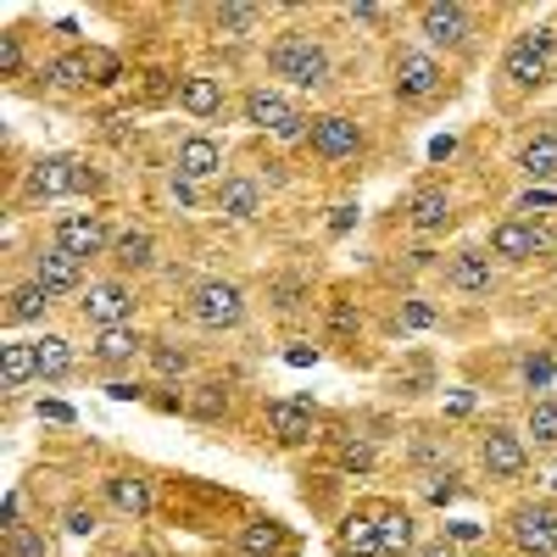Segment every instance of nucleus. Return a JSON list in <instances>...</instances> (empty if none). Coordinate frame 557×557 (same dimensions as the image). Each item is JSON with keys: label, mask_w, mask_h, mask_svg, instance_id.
<instances>
[{"label": "nucleus", "mask_w": 557, "mask_h": 557, "mask_svg": "<svg viewBox=\"0 0 557 557\" xmlns=\"http://www.w3.org/2000/svg\"><path fill=\"white\" fill-rule=\"evenodd\" d=\"M273 78H290L296 89H323L330 84V51L312 39V34H278L273 51H268Z\"/></svg>", "instance_id": "nucleus-1"}, {"label": "nucleus", "mask_w": 557, "mask_h": 557, "mask_svg": "<svg viewBox=\"0 0 557 557\" xmlns=\"http://www.w3.org/2000/svg\"><path fill=\"white\" fill-rule=\"evenodd\" d=\"M502 73L513 78L519 89H535L557 73V28H524L513 45H507V57H502Z\"/></svg>", "instance_id": "nucleus-2"}, {"label": "nucleus", "mask_w": 557, "mask_h": 557, "mask_svg": "<svg viewBox=\"0 0 557 557\" xmlns=\"http://www.w3.org/2000/svg\"><path fill=\"white\" fill-rule=\"evenodd\" d=\"M190 318L201 330H240L246 323V290L235 278H201L190 290Z\"/></svg>", "instance_id": "nucleus-3"}, {"label": "nucleus", "mask_w": 557, "mask_h": 557, "mask_svg": "<svg viewBox=\"0 0 557 557\" xmlns=\"http://www.w3.org/2000/svg\"><path fill=\"white\" fill-rule=\"evenodd\" d=\"M240 112H246L251 128H268L273 139H307V134H312V117L296 112L290 96H278V89H246Z\"/></svg>", "instance_id": "nucleus-4"}, {"label": "nucleus", "mask_w": 557, "mask_h": 557, "mask_svg": "<svg viewBox=\"0 0 557 557\" xmlns=\"http://www.w3.org/2000/svg\"><path fill=\"white\" fill-rule=\"evenodd\" d=\"M507 535L524 557H557V507L552 502H519L507 513Z\"/></svg>", "instance_id": "nucleus-5"}, {"label": "nucleus", "mask_w": 557, "mask_h": 557, "mask_svg": "<svg viewBox=\"0 0 557 557\" xmlns=\"http://www.w3.org/2000/svg\"><path fill=\"white\" fill-rule=\"evenodd\" d=\"M546 251H557V235H552V228H541V223L502 218L491 228V257H502V262H530V257H546Z\"/></svg>", "instance_id": "nucleus-6"}, {"label": "nucleus", "mask_w": 557, "mask_h": 557, "mask_svg": "<svg viewBox=\"0 0 557 557\" xmlns=\"http://www.w3.org/2000/svg\"><path fill=\"white\" fill-rule=\"evenodd\" d=\"M78 312H84V323L89 330H123V323L134 318V290L123 285V278H96V285L84 290V301H78Z\"/></svg>", "instance_id": "nucleus-7"}, {"label": "nucleus", "mask_w": 557, "mask_h": 557, "mask_svg": "<svg viewBox=\"0 0 557 557\" xmlns=\"http://www.w3.org/2000/svg\"><path fill=\"white\" fill-rule=\"evenodd\" d=\"M469 28H474V17H469V7H457V0H424V7H418V34L430 45L457 51V45L469 39Z\"/></svg>", "instance_id": "nucleus-8"}, {"label": "nucleus", "mask_w": 557, "mask_h": 557, "mask_svg": "<svg viewBox=\"0 0 557 557\" xmlns=\"http://www.w3.org/2000/svg\"><path fill=\"white\" fill-rule=\"evenodd\" d=\"M57 246H62L67 257L89 262V257L112 251V235H107V223H101L96 212H67V218H57Z\"/></svg>", "instance_id": "nucleus-9"}, {"label": "nucleus", "mask_w": 557, "mask_h": 557, "mask_svg": "<svg viewBox=\"0 0 557 557\" xmlns=\"http://www.w3.org/2000/svg\"><path fill=\"white\" fill-rule=\"evenodd\" d=\"M441 78H446V67H441L430 51H401V57H396V96H401V101H430V96H441Z\"/></svg>", "instance_id": "nucleus-10"}, {"label": "nucleus", "mask_w": 557, "mask_h": 557, "mask_svg": "<svg viewBox=\"0 0 557 557\" xmlns=\"http://www.w3.org/2000/svg\"><path fill=\"white\" fill-rule=\"evenodd\" d=\"M312 151L323 157V162H346V157H357L362 151V128L351 123V117H341V112H323V117H312Z\"/></svg>", "instance_id": "nucleus-11"}, {"label": "nucleus", "mask_w": 557, "mask_h": 557, "mask_svg": "<svg viewBox=\"0 0 557 557\" xmlns=\"http://www.w3.org/2000/svg\"><path fill=\"white\" fill-rule=\"evenodd\" d=\"M312 418H318L312 396H278V401H268V430H273V441H285V446L312 441Z\"/></svg>", "instance_id": "nucleus-12"}, {"label": "nucleus", "mask_w": 557, "mask_h": 557, "mask_svg": "<svg viewBox=\"0 0 557 557\" xmlns=\"http://www.w3.org/2000/svg\"><path fill=\"white\" fill-rule=\"evenodd\" d=\"M480 462H485L491 480H519V474L530 469V451H524V441H519L513 430H491V435L480 441Z\"/></svg>", "instance_id": "nucleus-13"}, {"label": "nucleus", "mask_w": 557, "mask_h": 557, "mask_svg": "<svg viewBox=\"0 0 557 557\" xmlns=\"http://www.w3.org/2000/svg\"><path fill=\"white\" fill-rule=\"evenodd\" d=\"M34 285H45L51 296H73V290H84V262L67 257L62 246L39 251V257H34Z\"/></svg>", "instance_id": "nucleus-14"}, {"label": "nucleus", "mask_w": 557, "mask_h": 557, "mask_svg": "<svg viewBox=\"0 0 557 557\" xmlns=\"http://www.w3.org/2000/svg\"><path fill=\"white\" fill-rule=\"evenodd\" d=\"M173 173H178V178H190V184H201V178L223 173V146H218L212 134H190V139H178Z\"/></svg>", "instance_id": "nucleus-15"}, {"label": "nucleus", "mask_w": 557, "mask_h": 557, "mask_svg": "<svg viewBox=\"0 0 557 557\" xmlns=\"http://www.w3.org/2000/svg\"><path fill=\"white\" fill-rule=\"evenodd\" d=\"M446 285L451 290H462V296H491V285H496V268H491V251H457L451 262H446Z\"/></svg>", "instance_id": "nucleus-16"}, {"label": "nucleus", "mask_w": 557, "mask_h": 557, "mask_svg": "<svg viewBox=\"0 0 557 557\" xmlns=\"http://www.w3.org/2000/svg\"><path fill=\"white\" fill-rule=\"evenodd\" d=\"M67 190H78V162H67V157H39V162L28 168V196H34V201H57V196H67Z\"/></svg>", "instance_id": "nucleus-17"}, {"label": "nucleus", "mask_w": 557, "mask_h": 557, "mask_svg": "<svg viewBox=\"0 0 557 557\" xmlns=\"http://www.w3.org/2000/svg\"><path fill=\"white\" fill-rule=\"evenodd\" d=\"M51 89H84L89 78H96V57L89 51H62V57H51L45 62V73H39ZM101 84V78H96Z\"/></svg>", "instance_id": "nucleus-18"}, {"label": "nucleus", "mask_w": 557, "mask_h": 557, "mask_svg": "<svg viewBox=\"0 0 557 557\" xmlns=\"http://www.w3.org/2000/svg\"><path fill=\"white\" fill-rule=\"evenodd\" d=\"M178 107L190 112V117H218V112H223V84L207 78V73L178 78Z\"/></svg>", "instance_id": "nucleus-19"}, {"label": "nucleus", "mask_w": 557, "mask_h": 557, "mask_svg": "<svg viewBox=\"0 0 557 557\" xmlns=\"http://www.w3.org/2000/svg\"><path fill=\"white\" fill-rule=\"evenodd\" d=\"M218 212H223V218H235V223H251V218L262 212L257 178H223V184H218Z\"/></svg>", "instance_id": "nucleus-20"}, {"label": "nucleus", "mask_w": 557, "mask_h": 557, "mask_svg": "<svg viewBox=\"0 0 557 557\" xmlns=\"http://www.w3.org/2000/svg\"><path fill=\"white\" fill-rule=\"evenodd\" d=\"M28 380H39V351H34V341H7V346H0V385L23 391Z\"/></svg>", "instance_id": "nucleus-21"}, {"label": "nucleus", "mask_w": 557, "mask_h": 557, "mask_svg": "<svg viewBox=\"0 0 557 557\" xmlns=\"http://www.w3.org/2000/svg\"><path fill=\"white\" fill-rule=\"evenodd\" d=\"M519 173L535 178V184L557 173V128H541V134L524 139V146H519Z\"/></svg>", "instance_id": "nucleus-22"}, {"label": "nucleus", "mask_w": 557, "mask_h": 557, "mask_svg": "<svg viewBox=\"0 0 557 557\" xmlns=\"http://www.w3.org/2000/svg\"><path fill=\"white\" fill-rule=\"evenodd\" d=\"M107 502L117 507V513H128V519H146L157 496H151V485L139 480V474H112L107 480Z\"/></svg>", "instance_id": "nucleus-23"}, {"label": "nucleus", "mask_w": 557, "mask_h": 557, "mask_svg": "<svg viewBox=\"0 0 557 557\" xmlns=\"http://www.w3.org/2000/svg\"><path fill=\"white\" fill-rule=\"evenodd\" d=\"M134 351H146V341H139V330H134V323H123V330H101V335H96V346H89V357H96V362H107V368H117V362H134Z\"/></svg>", "instance_id": "nucleus-24"}, {"label": "nucleus", "mask_w": 557, "mask_h": 557, "mask_svg": "<svg viewBox=\"0 0 557 557\" xmlns=\"http://www.w3.org/2000/svg\"><path fill=\"white\" fill-rule=\"evenodd\" d=\"M407 218H412V228L435 235V228L451 223V196H446V190H418V196L407 201Z\"/></svg>", "instance_id": "nucleus-25"}, {"label": "nucleus", "mask_w": 557, "mask_h": 557, "mask_svg": "<svg viewBox=\"0 0 557 557\" xmlns=\"http://www.w3.org/2000/svg\"><path fill=\"white\" fill-rule=\"evenodd\" d=\"M34 351H39V380L45 385H57V380H67L73 374V341H62V335H45V341H34Z\"/></svg>", "instance_id": "nucleus-26"}, {"label": "nucleus", "mask_w": 557, "mask_h": 557, "mask_svg": "<svg viewBox=\"0 0 557 557\" xmlns=\"http://www.w3.org/2000/svg\"><path fill=\"white\" fill-rule=\"evenodd\" d=\"M278 552H285V530L273 519H251L240 530V557H278Z\"/></svg>", "instance_id": "nucleus-27"}, {"label": "nucleus", "mask_w": 557, "mask_h": 557, "mask_svg": "<svg viewBox=\"0 0 557 557\" xmlns=\"http://www.w3.org/2000/svg\"><path fill=\"white\" fill-rule=\"evenodd\" d=\"M45 307H51V290L28 278V285H17L7 296V323H34V318H45Z\"/></svg>", "instance_id": "nucleus-28"}, {"label": "nucleus", "mask_w": 557, "mask_h": 557, "mask_svg": "<svg viewBox=\"0 0 557 557\" xmlns=\"http://www.w3.org/2000/svg\"><path fill=\"white\" fill-rule=\"evenodd\" d=\"M151 251H157V246H151L146 228H128V235H117V240H112V262H117V268H134V273L157 262Z\"/></svg>", "instance_id": "nucleus-29"}, {"label": "nucleus", "mask_w": 557, "mask_h": 557, "mask_svg": "<svg viewBox=\"0 0 557 557\" xmlns=\"http://www.w3.org/2000/svg\"><path fill=\"white\" fill-rule=\"evenodd\" d=\"M380 546H385V557H407V552H418V530H412V519H407V513H385V519H380Z\"/></svg>", "instance_id": "nucleus-30"}, {"label": "nucleus", "mask_w": 557, "mask_h": 557, "mask_svg": "<svg viewBox=\"0 0 557 557\" xmlns=\"http://www.w3.org/2000/svg\"><path fill=\"white\" fill-rule=\"evenodd\" d=\"M341 541H346L351 557H385V546H380V524H374V519H346Z\"/></svg>", "instance_id": "nucleus-31"}, {"label": "nucleus", "mask_w": 557, "mask_h": 557, "mask_svg": "<svg viewBox=\"0 0 557 557\" xmlns=\"http://www.w3.org/2000/svg\"><path fill=\"white\" fill-rule=\"evenodd\" d=\"M212 23H218V34H228V39H246V34L262 28V7H218Z\"/></svg>", "instance_id": "nucleus-32"}, {"label": "nucleus", "mask_w": 557, "mask_h": 557, "mask_svg": "<svg viewBox=\"0 0 557 557\" xmlns=\"http://www.w3.org/2000/svg\"><path fill=\"white\" fill-rule=\"evenodd\" d=\"M524 430L535 435V446H557V401H530Z\"/></svg>", "instance_id": "nucleus-33"}, {"label": "nucleus", "mask_w": 557, "mask_h": 557, "mask_svg": "<svg viewBox=\"0 0 557 557\" xmlns=\"http://www.w3.org/2000/svg\"><path fill=\"white\" fill-rule=\"evenodd\" d=\"M151 362H157V374H162V380L190 374V351H178V346H151Z\"/></svg>", "instance_id": "nucleus-34"}, {"label": "nucleus", "mask_w": 557, "mask_h": 557, "mask_svg": "<svg viewBox=\"0 0 557 557\" xmlns=\"http://www.w3.org/2000/svg\"><path fill=\"white\" fill-rule=\"evenodd\" d=\"M552 374H557V362H552L546 351H530V357H524V385H530V391L552 385Z\"/></svg>", "instance_id": "nucleus-35"}, {"label": "nucleus", "mask_w": 557, "mask_h": 557, "mask_svg": "<svg viewBox=\"0 0 557 557\" xmlns=\"http://www.w3.org/2000/svg\"><path fill=\"white\" fill-rule=\"evenodd\" d=\"M341 469L368 474V469H374V446H368V441H346V446H341Z\"/></svg>", "instance_id": "nucleus-36"}, {"label": "nucleus", "mask_w": 557, "mask_h": 557, "mask_svg": "<svg viewBox=\"0 0 557 557\" xmlns=\"http://www.w3.org/2000/svg\"><path fill=\"white\" fill-rule=\"evenodd\" d=\"M0 73H23V45H17V34H0Z\"/></svg>", "instance_id": "nucleus-37"}, {"label": "nucleus", "mask_w": 557, "mask_h": 557, "mask_svg": "<svg viewBox=\"0 0 557 557\" xmlns=\"http://www.w3.org/2000/svg\"><path fill=\"white\" fill-rule=\"evenodd\" d=\"M12 557H51L34 530H12Z\"/></svg>", "instance_id": "nucleus-38"}, {"label": "nucleus", "mask_w": 557, "mask_h": 557, "mask_svg": "<svg viewBox=\"0 0 557 557\" xmlns=\"http://www.w3.org/2000/svg\"><path fill=\"white\" fill-rule=\"evenodd\" d=\"M228 407V396H223V385H201V396H196V412L201 418H218Z\"/></svg>", "instance_id": "nucleus-39"}, {"label": "nucleus", "mask_w": 557, "mask_h": 557, "mask_svg": "<svg viewBox=\"0 0 557 557\" xmlns=\"http://www.w3.org/2000/svg\"><path fill=\"white\" fill-rule=\"evenodd\" d=\"M401 323H407V330H430L435 307H430V301H407V307H401Z\"/></svg>", "instance_id": "nucleus-40"}, {"label": "nucleus", "mask_w": 557, "mask_h": 557, "mask_svg": "<svg viewBox=\"0 0 557 557\" xmlns=\"http://www.w3.org/2000/svg\"><path fill=\"white\" fill-rule=\"evenodd\" d=\"M67 530L73 535H89V530H96V513H89V507H67Z\"/></svg>", "instance_id": "nucleus-41"}, {"label": "nucleus", "mask_w": 557, "mask_h": 557, "mask_svg": "<svg viewBox=\"0 0 557 557\" xmlns=\"http://www.w3.org/2000/svg\"><path fill=\"white\" fill-rule=\"evenodd\" d=\"M357 23H385V7H374V0H357V7H346Z\"/></svg>", "instance_id": "nucleus-42"}, {"label": "nucleus", "mask_w": 557, "mask_h": 557, "mask_svg": "<svg viewBox=\"0 0 557 557\" xmlns=\"http://www.w3.org/2000/svg\"><path fill=\"white\" fill-rule=\"evenodd\" d=\"M296 307H301V285L285 278V285H278V312H296Z\"/></svg>", "instance_id": "nucleus-43"}, {"label": "nucleus", "mask_w": 557, "mask_h": 557, "mask_svg": "<svg viewBox=\"0 0 557 557\" xmlns=\"http://www.w3.org/2000/svg\"><path fill=\"white\" fill-rule=\"evenodd\" d=\"M412 557H462V552H457V541H446V535H441V541H430V546H418Z\"/></svg>", "instance_id": "nucleus-44"}, {"label": "nucleus", "mask_w": 557, "mask_h": 557, "mask_svg": "<svg viewBox=\"0 0 557 557\" xmlns=\"http://www.w3.org/2000/svg\"><path fill=\"white\" fill-rule=\"evenodd\" d=\"M535 207H557V196L552 190H524L519 196V212H535Z\"/></svg>", "instance_id": "nucleus-45"}, {"label": "nucleus", "mask_w": 557, "mask_h": 557, "mask_svg": "<svg viewBox=\"0 0 557 557\" xmlns=\"http://www.w3.org/2000/svg\"><path fill=\"white\" fill-rule=\"evenodd\" d=\"M173 201H178V207H196V184L178 178V173H173Z\"/></svg>", "instance_id": "nucleus-46"}, {"label": "nucleus", "mask_w": 557, "mask_h": 557, "mask_svg": "<svg viewBox=\"0 0 557 557\" xmlns=\"http://www.w3.org/2000/svg\"><path fill=\"white\" fill-rule=\"evenodd\" d=\"M351 223H357V207H335V218H330V228H335V235H346Z\"/></svg>", "instance_id": "nucleus-47"}, {"label": "nucleus", "mask_w": 557, "mask_h": 557, "mask_svg": "<svg viewBox=\"0 0 557 557\" xmlns=\"http://www.w3.org/2000/svg\"><path fill=\"white\" fill-rule=\"evenodd\" d=\"M17 513H23V502H17V491H12V496H7V507H0V519H7V530H23V524H17Z\"/></svg>", "instance_id": "nucleus-48"}, {"label": "nucleus", "mask_w": 557, "mask_h": 557, "mask_svg": "<svg viewBox=\"0 0 557 557\" xmlns=\"http://www.w3.org/2000/svg\"><path fill=\"white\" fill-rule=\"evenodd\" d=\"M107 396H117V401H134V396H139V385H123V380H112V385H107Z\"/></svg>", "instance_id": "nucleus-49"}, {"label": "nucleus", "mask_w": 557, "mask_h": 557, "mask_svg": "<svg viewBox=\"0 0 557 557\" xmlns=\"http://www.w3.org/2000/svg\"><path fill=\"white\" fill-rule=\"evenodd\" d=\"M39 412H45V418H57V424H67V418H73V412H67V407H62V401H45V407H39Z\"/></svg>", "instance_id": "nucleus-50"}]
</instances>
